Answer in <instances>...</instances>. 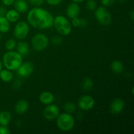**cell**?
Segmentation results:
<instances>
[{
  "label": "cell",
  "instance_id": "cell-30",
  "mask_svg": "<svg viewBox=\"0 0 134 134\" xmlns=\"http://www.w3.org/2000/svg\"><path fill=\"white\" fill-rule=\"evenodd\" d=\"M10 131L7 126L0 125V134H10Z\"/></svg>",
  "mask_w": 134,
  "mask_h": 134
},
{
  "label": "cell",
  "instance_id": "cell-37",
  "mask_svg": "<svg viewBox=\"0 0 134 134\" xmlns=\"http://www.w3.org/2000/svg\"><path fill=\"white\" fill-rule=\"evenodd\" d=\"M73 2H75V3H82L83 2V1H85V0H71Z\"/></svg>",
  "mask_w": 134,
  "mask_h": 134
},
{
  "label": "cell",
  "instance_id": "cell-2",
  "mask_svg": "<svg viewBox=\"0 0 134 134\" xmlns=\"http://www.w3.org/2000/svg\"><path fill=\"white\" fill-rule=\"evenodd\" d=\"M23 62V56L17 51H8L4 54L2 63L5 69L10 71H16Z\"/></svg>",
  "mask_w": 134,
  "mask_h": 134
},
{
  "label": "cell",
  "instance_id": "cell-29",
  "mask_svg": "<svg viewBox=\"0 0 134 134\" xmlns=\"http://www.w3.org/2000/svg\"><path fill=\"white\" fill-rule=\"evenodd\" d=\"M101 3L104 7H111L115 3V0H100Z\"/></svg>",
  "mask_w": 134,
  "mask_h": 134
},
{
  "label": "cell",
  "instance_id": "cell-23",
  "mask_svg": "<svg viewBox=\"0 0 134 134\" xmlns=\"http://www.w3.org/2000/svg\"><path fill=\"white\" fill-rule=\"evenodd\" d=\"M64 110L67 113H74L76 111V104L72 102H66L64 105Z\"/></svg>",
  "mask_w": 134,
  "mask_h": 134
},
{
  "label": "cell",
  "instance_id": "cell-10",
  "mask_svg": "<svg viewBox=\"0 0 134 134\" xmlns=\"http://www.w3.org/2000/svg\"><path fill=\"white\" fill-rule=\"evenodd\" d=\"M34 71V64L30 62L22 63L19 68L17 69V74L21 77L27 78L33 73Z\"/></svg>",
  "mask_w": 134,
  "mask_h": 134
},
{
  "label": "cell",
  "instance_id": "cell-36",
  "mask_svg": "<svg viewBox=\"0 0 134 134\" xmlns=\"http://www.w3.org/2000/svg\"><path fill=\"white\" fill-rule=\"evenodd\" d=\"M130 18L131 20L133 21L134 20V11L133 10H132L130 13Z\"/></svg>",
  "mask_w": 134,
  "mask_h": 134
},
{
  "label": "cell",
  "instance_id": "cell-1",
  "mask_svg": "<svg viewBox=\"0 0 134 134\" xmlns=\"http://www.w3.org/2000/svg\"><path fill=\"white\" fill-rule=\"evenodd\" d=\"M54 18L51 13L39 7L31 9L27 15V23L39 30L48 29L53 26Z\"/></svg>",
  "mask_w": 134,
  "mask_h": 134
},
{
  "label": "cell",
  "instance_id": "cell-13",
  "mask_svg": "<svg viewBox=\"0 0 134 134\" xmlns=\"http://www.w3.org/2000/svg\"><path fill=\"white\" fill-rule=\"evenodd\" d=\"M29 109V103L26 99H20L18 101L14 106L15 112L18 115H22L26 113Z\"/></svg>",
  "mask_w": 134,
  "mask_h": 134
},
{
  "label": "cell",
  "instance_id": "cell-26",
  "mask_svg": "<svg viewBox=\"0 0 134 134\" xmlns=\"http://www.w3.org/2000/svg\"><path fill=\"white\" fill-rule=\"evenodd\" d=\"M27 1H28L27 3L35 7H37L44 3V0H27Z\"/></svg>",
  "mask_w": 134,
  "mask_h": 134
},
{
  "label": "cell",
  "instance_id": "cell-27",
  "mask_svg": "<svg viewBox=\"0 0 134 134\" xmlns=\"http://www.w3.org/2000/svg\"><path fill=\"white\" fill-rule=\"evenodd\" d=\"M51 42L54 45H60L62 43V39L59 36H54L51 39Z\"/></svg>",
  "mask_w": 134,
  "mask_h": 134
},
{
  "label": "cell",
  "instance_id": "cell-17",
  "mask_svg": "<svg viewBox=\"0 0 134 134\" xmlns=\"http://www.w3.org/2000/svg\"><path fill=\"white\" fill-rule=\"evenodd\" d=\"M16 51L22 56H26L30 52L29 45L26 42L20 41L16 44Z\"/></svg>",
  "mask_w": 134,
  "mask_h": 134
},
{
  "label": "cell",
  "instance_id": "cell-16",
  "mask_svg": "<svg viewBox=\"0 0 134 134\" xmlns=\"http://www.w3.org/2000/svg\"><path fill=\"white\" fill-rule=\"evenodd\" d=\"M12 120V115L9 111H2L0 112V125L7 126Z\"/></svg>",
  "mask_w": 134,
  "mask_h": 134
},
{
  "label": "cell",
  "instance_id": "cell-20",
  "mask_svg": "<svg viewBox=\"0 0 134 134\" xmlns=\"http://www.w3.org/2000/svg\"><path fill=\"white\" fill-rule=\"evenodd\" d=\"M5 16L9 22H16L19 20L20 14L16 9H10L7 11Z\"/></svg>",
  "mask_w": 134,
  "mask_h": 134
},
{
  "label": "cell",
  "instance_id": "cell-19",
  "mask_svg": "<svg viewBox=\"0 0 134 134\" xmlns=\"http://www.w3.org/2000/svg\"><path fill=\"white\" fill-rule=\"evenodd\" d=\"M124 65L120 60H114L111 64V69L114 73L120 74L124 71Z\"/></svg>",
  "mask_w": 134,
  "mask_h": 134
},
{
  "label": "cell",
  "instance_id": "cell-7",
  "mask_svg": "<svg viewBox=\"0 0 134 134\" xmlns=\"http://www.w3.org/2000/svg\"><path fill=\"white\" fill-rule=\"evenodd\" d=\"M30 32L29 24L24 21H20L16 24L14 29V35L16 39L23 40L28 35Z\"/></svg>",
  "mask_w": 134,
  "mask_h": 134
},
{
  "label": "cell",
  "instance_id": "cell-39",
  "mask_svg": "<svg viewBox=\"0 0 134 134\" xmlns=\"http://www.w3.org/2000/svg\"><path fill=\"white\" fill-rule=\"evenodd\" d=\"M119 2H120V3H124L126 1V0H119Z\"/></svg>",
  "mask_w": 134,
  "mask_h": 134
},
{
  "label": "cell",
  "instance_id": "cell-33",
  "mask_svg": "<svg viewBox=\"0 0 134 134\" xmlns=\"http://www.w3.org/2000/svg\"><path fill=\"white\" fill-rule=\"evenodd\" d=\"M88 26V21L85 18H80L79 27H85Z\"/></svg>",
  "mask_w": 134,
  "mask_h": 134
},
{
  "label": "cell",
  "instance_id": "cell-8",
  "mask_svg": "<svg viewBox=\"0 0 134 134\" xmlns=\"http://www.w3.org/2000/svg\"><path fill=\"white\" fill-rule=\"evenodd\" d=\"M60 115V109L57 105L54 104L47 105L43 111V115L47 120L52 121L57 119Z\"/></svg>",
  "mask_w": 134,
  "mask_h": 134
},
{
  "label": "cell",
  "instance_id": "cell-35",
  "mask_svg": "<svg viewBox=\"0 0 134 134\" xmlns=\"http://www.w3.org/2000/svg\"><path fill=\"white\" fill-rule=\"evenodd\" d=\"M20 86H21V82L20 81H18V80H16V81L13 83V88L15 89L20 88Z\"/></svg>",
  "mask_w": 134,
  "mask_h": 134
},
{
  "label": "cell",
  "instance_id": "cell-9",
  "mask_svg": "<svg viewBox=\"0 0 134 134\" xmlns=\"http://www.w3.org/2000/svg\"><path fill=\"white\" fill-rule=\"evenodd\" d=\"M95 105V100L89 95H84L78 101V107L82 111H90L92 109Z\"/></svg>",
  "mask_w": 134,
  "mask_h": 134
},
{
  "label": "cell",
  "instance_id": "cell-28",
  "mask_svg": "<svg viewBox=\"0 0 134 134\" xmlns=\"http://www.w3.org/2000/svg\"><path fill=\"white\" fill-rule=\"evenodd\" d=\"M44 1H46V2L51 6H56L60 5L63 0H44Z\"/></svg>",
  "mask_w": 134,
  "mask_h": 134
},
{
  "label": "cell",
  "instance_id": "cell-21",
  "mask_svg": "<svg viewBox=\"0 0 134 134\" xmlns=\"http://www.w3.org/2000/svg\"><path fill=\"white\" fill-rule=\"evenodd\" d=\"M10 22H9L5 16H0V32H8L10 30Z\"/></svg>",
  "mask_w": 134,
  "mask_h": 134
},
{
  "label": "cell",
  "instance_id": "cell-24",
  "mask_svg": "<svg viewBox=\"0 0 134 134\" xmlns=\"http://www.w3.org/2000/svg\"><path fill=\"white\" fill-rule=\"evenodd\" d=\"M16 43L14 39H9L5 42V47L7 51H13L16 48Z\"/></svg>",
  "mask_w": 134,
  "mask_h": 134
},
{
  "label": "cell",
  "instance_id": "cell-14",
  "mask_svg": "<svg viewBox=\"0 0 134 134\" xmlns=\"http://www.w3.org/2000/svg\"><path fill=\"white\" fill-rule=\"evenodd\" d=\"M39 98L41 103H43V105H46L52 103L54 100V95L48 91H44L41 93Z\"/></svg>",
  "mask_w": 134,
  "mask_h": 134
},
{
  "label": "cell",
  "instance_id": "cell-5",
  "mask_svg": "<svg viewBox=\"0 0 134 134\" xmlns=\"http://www.w3.org/2000/svg\"><path fill=\"white\" fill-rule=\"evenodd\" d=\"M49 44V39L48 37L41 33L35 34L32 37L31 44L33 49L37 52H41L47 48Z\"/></svg>",
  "mask_w": 134,
  "mask_h": 134
},
{
  "label": "cell",
  "instance_id": "cell-15",
  "mask_svg": "<svg viewBox=\"0 0 134 134\" xmlns=\"http://www.w3.org/2000/svg\"><path fill=\"white\" fill-rule=\"evenodd\" d=\"M14 6L19 13H24L28 10L29 5L26 0H15Z\"/></svg>",
  "mask_w": 134,
  "mask_h": 134
},
{
  "label": "cell",
  "instance_id": "cell-40",
  "mask_svg": "<svg viewBox=\"0 0 134 134\" xmlns=\"http://www.w3.org/2000/svg\"><path fill=\"white\" fill-rule=\"evenodd\" d=\"M1 33L0 32V40H1Z\"/></svg>",
  "mask_w": 134,
  "mask_h": 134
},
{
  "label": "cell",
  "instance_id": "cell-4",
  "mask_svg": "<svg viewBox=\"0 0 134 134\" xmlns=\"http://www.w3.org/2000/svg\"><path fill=\"white\" fill-rule=\"evenodd\" d=\"M56 120L58 128L62 132H69L74 128L75 124V120L71 114L67 113H60Z\"/></svg>",
  "mask_w": 134,
  "mask_h": 134
},
{
  "label": "cell",
  "instance_id": "cell-6",
  "mask_svg": "<svg viewBox=\"0 0 134 134\" xmlns=\"http://www.w3.org/2000/svg\"><path fill=\"white\" fill-rule=\"evenodd\" d=\"M95 17L96 20L103 26H109L112 22L111 13L104 6L99 7L96 9Z\"/></svg>",
  "mask_w": 134,
  "mask_h": 134
},
{
  "label": "cell",
  "instance_id": "cell-31",
  "mask_svg": "<svg viewBox=\"0 0 134 134\" xmlns=\"http://www.w3.org/2000/svg\"><path fill=\"white\" fill-rule=\"evenodd\" d=\"M71 25L74 27H79L80 25V18H79L78 17H76V18H73L71 19Z\"/></svg>",
  "mask_w": 134,
  "mask_h": 134
},
{
  "label": "cell",
  "instance_id": "cell-11",
  "mask_svg": "<svg viewBox=\"0 0 134 134\" xmlns=\"http://www.w3.org/2000/svg\"><path fill=\"white\" fill-rule=\"evenodd\" d=\"M125 107V103L120 98H115L110 105V111L113 115L121 113Z\"/></svg>",
  "mask_w": 134,
  "mask_h": 134
},
{
  "label": "cell",
  "instance_id": "cell-12",
  "mask_svg": "<svg viewBox=\"0 0 134 134\" xmlns=\"http://www.w3.org/2000/svg\"><path fill=\"white\" fill-rule=\"evenodd\" d=\"M80 7L78 3L73 2L69 4L66 9V14L70 19L78 17L80 14Z\"/></svg>",
  "mask_w": 134,
  "mask_h": 134
},
{
  "label": "cell",
  "instance_id": "cell-22",
  "mask_svg": "<svg viewBox=\"0 0 134 134\" xmlns=\"http://www.w3.org/2000/svg\"><path fill=\"white\" fill-rule=\"evenodd\" d=\"M81 88L85 91H89L91 90L94 86L93 80L90 77H86L81 81Z\"/></svg>",
  "mask_w": 134,
  "mask_h": 134
},
{
  "label": "cell",
  "instance_id": "cell-3",
  "mask_svg": "<svg viewBox=\"0 0 134 134\" xmlns=\"http://www.w3.org/2000/svg\"><path fill=\"white\" fill-rule=\"evenodd\" d=\"M53 26L59 34L67 36L71 34L72 30L71 23L65 16H57L54 18Z\"/></svg>",
  "mask_w": 134,
  "mask_h": 134
},
{
  "label": "cell",
  "instance_id": "cell-25",
  "mask_svg": "<svg viewBox=\"0 0 134 134\" xmlns=\"http://www.w3.org/2000/svg\"><path fill=\"white\" fill-rule=\"evenodd\" d=\"M86 7L89 10H95L97 8V3L96 0H87L86 3Z\"/></svg>",
  "mask_w": 134,
  "mask_h": 134
},
{
  "label": "cell",
  "instance_id": "cell-38",
  "mask_svg": "<svg viewBox=\"0 0 134 134\" xmlns=\"http://www.w3.org/2000/svg\"><path fill=\"white\" fill-rule=\"evenodd\" d=\"M2 66H3V63H2V61L1 60V59H0V71L2 69Z\"/></svg>",
  "mask_w": 134,
  "mask_h": 134
},
{
  "label": "cell",
  "instance_id": "cell-34",
  "mask_svg": "<svg viewBox=\"0 0 134 134\" xmlns=\"http://www.w3.org/2000/svg\"><path fill=\"white\" fill-rule=\"evenodd\" d=\"M6 7L4 6H0V16H5L7 13Z\"/></svg>",
  "mask_w": 134,
  "mask_h": 134
},
{
  "label": "cell",
  "instance_id": "cell-32",
  "mask_svg": "<svg viewBox=\"0 0 134 134\" xmlns=\"http://www.w3.org/2000/svg\"><path fill=\"white\" fill-rule=\"evenodd\" d=\"M15 0H1V2L5 6H10L13 5Z\"/></svg>",
  "mask_w": 134,
  "mask_h": 134
},
{
  "label": "cell",
  "instance_id": "cell-18",
  "mask_svg": "<svg viewBox=\"0 0 134 134\" xmlns=\"http://www.w3.org/2000/svg\"><path fill=\"white\" fill-rule=\"evenodd\" d=\"M14 75L12 71L7 69H1L0 71V79L2 81L5 82H10L13 80Z\"/></svg>",
  "mask_w": 134,
  "mask_h": 134
}]
</instances>
